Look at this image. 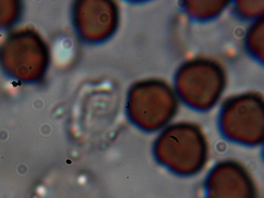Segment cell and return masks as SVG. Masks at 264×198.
I'll use <instances>...</instances> for the list:
<instances>
[{"instance_id": "cell-1", "label": "cell", "mask_w": 264, "mask_h": 198, "mask_svg": "<svg viewBox=\"0 0 264 198\" xmlns=\"http://www.w3.org/2000/svg\"><path fill=\"white\" fill-rule=\"evenodd\" d=\"M208 147L200 127L188 122L168 126L157 140L156 156L162 165L180 176L194 175L205 166Z\"/></svg>"}, {"instance_id": "cell-2", "label": "cell", "mask_w": 264, "mask_h": 198, "mask_svg": "<svg viewBox=\"0 0 264 198\" xmlns=\"http://www.w3.org/2000/svg\"><path fill=\"white\" fill-rule=\"evenodd\" d=\"M225 81L224 70L218 63L208 59H194L179 68L175 78V91L191 109L207 111L219 100Z\"/></svg>"}, {"instance_id": "cell-3", "label": "cell", "mask_w": 264, "mask_h": 198, "mask_svg": "<svg viewBox=\"0 0 264 198\" xmlns=\"http://www.w3.org/2000/svg\"><path fill=\"white\" fill-rule=\"evenodd\" d=\"M218 127L224 137L234 143L256 146L264 138V102L256 93L236 95L221 107Z\"/></svg>"}, {"instance_id": "cell-4", "label": "cell", "mask_w": 264, "mask_h": 198, "mask_svg": "<svg viewBox=\"0 0 264 198\" xmlns=\"http://www.w3.org/2000/svg\"><path fill=\"white\" fill-rule=\"evenodd\" d=\"M205 186L208 198H253L255 187L246 168L236 161H222L207 176Z\"/></svg>"}, {"instance_id": "cell-5", "label": "cell", "mask_w": 264, "mask_h": 198, "mask_svg": "<svg viewBox=\"0 0 264 198\" xmlns=\"http://www.w3.org/2000/svg\"><path fill=\"white\" fill-rule=\"evenodd\" d=\"M228 3L224 1H187L184 2L182 6L191 19L204 22L219 16Z\"/></svg>"}, {"instance_id": "cell-6", "label": "cell", "mask_w": 264, "mask_h": 198, "mask_svg": "<svg viewBox=\"0 0 264 198\" xmlns=\"http://www.w3.org/2000/svg\"><path fill=\"white\" fill-rule=\"evenodd\" d=\"M264 20L256 21L245 35V45L248 53L259 62L264 59Z\"/></svg>"}, {"instance_id": "cell-7", "label": "cell", "mask_w": 264, "mask_h": 198, "mask_svg": "<svg viewBox=\"0 0 264 198\" xmlns=\"http://www.w3.org/2000/svg\"><path fill=\"white\" fill-rule=\"evenodd\" d=\"M264 1H238L233 5L234 13L240 19L245 20L256 21L261 18L264 10Z\"/></svg>"}]
</instances>
